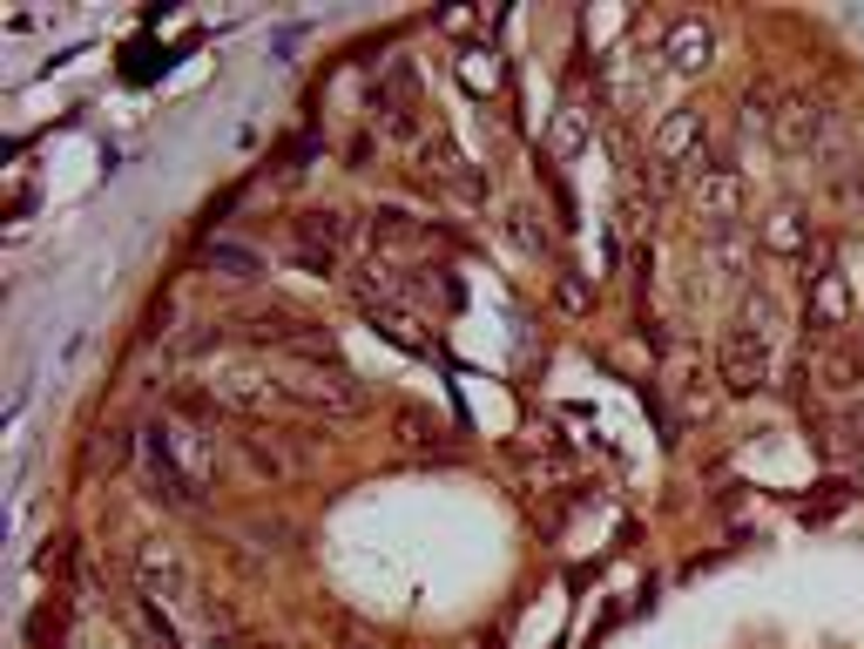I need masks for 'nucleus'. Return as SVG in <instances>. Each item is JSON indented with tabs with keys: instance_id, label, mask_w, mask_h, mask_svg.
I'll list each match as a JSON object with an SVG mask.
<instances>
[{
	"instance_id": "1",
	"label": "nucleus",
	"mask_w": 864,
	"mask_h": 649,
	"mask_svg": "<svg viewBox=\"0 0 864 649\" xmlns=\"http://www.w3.org/2000/svg\"><path fill=\"white\" fill-rule=\"evenodd\" d=\"M770 346H777V298L770 291H750L736 304V318L723 332V352H716V372L729 393H757L770 386Z\"/></svg>"
},
{
	"instance_id": "2",
	"label": "nucleus",
	"mask_w": 864,
	"mask_h": 649,
	"mask_svg": "<svg viewBox=\"0 0 864 649\" xmlns=\"http://www.w3.org/2000/svg\"><path fill=\"white\" fill-rule=\"evenodd\" d=\"M696 210H702V223H710V237H723L729 223L743 217V176L729 163H702V176H696Z\"/></svg>"
},
{
	"instance_id": "3",
	"label": "nucleus",
	"mask_w": 864,
	"mask_h": 649,
	"mask_svg": "<svg viewBox=\"0 0 864 649\" xmlns=\"http://www.w3.org/2000/svg\"><path fill=\"white\" fill-rule=\"evenodd\" d=\"M851 318V285L838 264H817L810 271V332H838Z\"/></svg>"
},
{
	"instance_id": "4",
	"label": "nucleus",
	"mask_w": 864,
	"mask_h": 649,
	"mask_svg": "<svg viewBox=\"0 0 864 649\" xmlns=\"http://www.w3.org/2000/svg\"><path fill=\"white\" fill-rule=\"evenodd\" d=\"M662 55H669L676 74H702V68L716 61V34H710V21H676V27H669V42H662Z\"/></svg>"
},
{
	"instance_id": "5",
	"label": "nucleus",
	"mask_w": 864,
	"mask_h": 649,
	"mask_svg": "<svg viewBox=\"0 0 864 649\" xmlns=\"http://www.w3.org/2000/svg\"><path fill=\"white\" fill-rule=\"evenodd\" d=\"M757 244L777 251V257H804V251H810V217H804L797 204L770 210V217H763V231H757Z\"/></svg>"
},
{
	"instance_id": "6",
	"label": "nucleus",
	"mask_w": 864,
	"mask_h": 649,
	"mask_svg": "<svg viewBox=\"0 0 864 649\" xmlns=\"http://www.w3.org/2000/svg\"><path fill=\"white\" fill-rule=\"evenodd\" d=\"M142 453H149V480H155V494H163V501H189V494H196V480L176 467V453H170L163 427H155V433H142Z\"/></svg>"
},
{
	"instance_id": "7",
	"label": "nucleus",
	"mask_w": 864,
	"mask_h": 649,
	"mask_svg": "<svg viewBox=\"0 0 864 649\" xmlns=\"http://www.w3.org/2000/svg\"><path fill=\"white\" fill-rule=\"evenodd\" d=\"M136 576H142V589H149V595H183V589H189L183 561H176L163 542H142V548H136Z\"/></svg>"
},
{
	"instance_id": "8",
	"label": "nucleus",
	"mask_w": 864,
	"mask_h": 649,
	"mask_svg": "<svg viewBox=\"0 0 864 649\" xmlns=\"http://www.w3.org/2000/svg\"><path fill=\"white\" fill-rule=\"evenodd\" d=\"M696 142H702V108H676V116L655 129V163H689Z\"/></svg>"
},
{
	"instance_id": "9",
	"label": "nucleus",
	"mask_w": 864,
	"mask_h": 649,
	"mask_svg": "<svg viewBox=\"0 0 864 649\" xmlns=\"http://www.w3.org/2000/svg\"><path fill=\"white\" fill-rule=\"evenodd\" d=\"M547 142H554V157L568 163V157H581V149H587V108L568 95L561 108H554V129H547Z\"/></svg>"
},
{
	"instance_id": "10",
	"label": "nucleus",
	"mask_w": 864,
	"mask_h": 649,
	"mask_svg": "<svg viewBox=\"0 0 864 649\" xmlns=\"http://www.w3.org/2000/svg\"><path fill=\"white\" fill-rule=\"evenodd\" d=\"M824 123H831V116H824L817 102H791V116L777 123V142H783V149H810V142L824 136Z\"/></svg>"
},
{
	"instance_id": "11",
	"label": "nucleus",
	"mask_w": 864,
	"mask_h": 649,
	"mask_svg": "<svg viewBox=\"0 0 864 649\" xmlns=\"http://www.w3.org/2000/svg\"><path fill=\"white\" fill-rule=\"evenodd\" d=\"M210 264L223 278H250L257 271V251H244V244H210Z\"/></svg>"
},
{
	"instance_id": "12",
	"label": "nucleus",
	"mask_w": 864,
	"mask_h": 649,
	"mask_svg": "<svg viewBox=\"0 0 864 649\" xmlns=\"http://www.w3.org/2000/svg\"><path fill=\"white\" fill-rule=\"evenodd\" d=\"M480 21H487L480 8H453V14H440V27H446V34H474Z\"/></svg>"
}]
</instances>
